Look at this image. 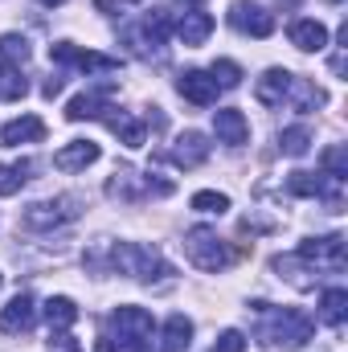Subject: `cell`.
<instances>
[{
	"label": "cell",
	"instance_id": "8d00e7d4",
	"mask_svg": "<svg viewBox=\"0 0 348 352\" xmlns=\"http://www.w3.org/2000/svg\"><path fill=\"white\" fill-rule=\"evenodd\" d=\"M287 4H295V0H287Z\"/></svg>",
	"mask_w": 348,
	"mask_h": 352
},
{
	"label": "cell",
	"instance_id": "f546056e",
	"mask_svg": "<svg viewBox=\"0 0 348 352\" xmlns=\"http://www.w3.org/2000/svg\"><path fill=\"white\" fill-rule=\"evenodd\" d=\"M324 176H332V180H340V184H345V176H348V152H345V144H332V148L324 152Z\"/></svg>",
	"mask_w": 348,
	"mask_h": 352
},
{
	"label": "cell",
	"instance_id": "e575fe53",
	"mask_svg": "<svg viewBox=\"0 0 348 352\" xmlns=\"http://www.w3.org/2000/svg\"><path fill=\"white\" fill-rule=\"evenodd\" d=\"M180 4H193V8H197V4H201V0H180Z\"/></svg>",
	"mask_w": 348,
	"mask_h": 352
},
{
	"label": "cell",
	"instance_id": "9a60e30c",
	"mask_svg": "<svg viewBox=\"0 0 348 352\" xmlns=\"http://www.w3.org/2000/svg\"><path fill=\"white\" fill-rule=\"evenodd\" d=\"M254 94H259L262 107H283V98L291 94V74L279 70V66H270L259 82H254Z\"/></svg>",
	"mask_w": 348,
	"mask_h": 352
},
{
	"label": "cell",
	"instance_id": "d6986e66",
	"mask_svg": "<svg viewBox=\"0 0 348 352\" xmlns=\"http://www.w3.org/2000/svg\"><path fill=\"white\" fill-rule=\"evenodd\" d=\"M111 107H107V98H102V90H87V94H74L70 102H66V119L70 123H83V119H102Z\"/></svg>",
	"mask_w": 348,
	"mask_h": 352
},
{
	"label": "cell",
	"instance_id": "ba28073f",
	"mask_svg": "<svg viewBox=\"0 0 348 352\" xmlns=\"http://www.w3.org/2000/svg\"><path fill=\"white\" fill-rule=\"evenodd\" d=\"M213 131H217V140L230 144V148H242V144L250 140V123H246V115L234 111V107L213 111Z\"/></svg>",
	"mask_w": 348,
	"mask_h": 352
},
{
	"label": "cell",
	"instance_id": "52a82bcc",
	"mask_svg": "<svg viewBox=\"0 0 348 352\" xmlns=\"http://www.w3.org/2000/svg\"><path fill=\"white\" fill-rule=\"evenodd\" d=\"M176 90H180L188 102H197V107H213L221 87L213 82V74H209V70H184V74L176 78Z\"/></svg>",
	"mask_w": 348,
	"mask_h": 352
},
{
	"label": "cell",
	"instance_id": "e0dca14e",
	"mask_svg": "<svg viewBox=\"0 0 348 352\" xmlns=\"http://www.w3.org/2000/svg\"><path fill=\"white\" fill-rule=\"evenodd\" d=\"M299 258L345 266V238H340V234H328V238H320V242H303V246H299Z\"/></svg>",
	"mask_w": 348,
	"mask_h": 352
},
{
	"label": "cell",
	"instance_id": "ac0fdd59",
	"mask_svg": "<svg viewBox=\"0 0 348 352\" xmlns=\"http://www.w3.org/2000/svg\"><path fill=\"white\" fill-rule=\"evenodd\" d=\"M287 37H291V45L303 50V54H320V50L328 45V29H324L320 21H295V25L287 29Z\"/></svg>",
	"mask_w": 348,
	"mask_h": 352
},
{
	"label": "cell",
	"instance_id": "8992f818",
	"mask_svg": "<svg viewBox=\"0 0 348 352\" xmlns=\"http://www.w3.org/2000/svg\"><path fill=\"white\" fill-rule=\"evenodd\" d=\"M230 25H234L238 33H246V37H270V33H274V12H266L254 0H234Z\"/></svg>",
	"mask_w": 348,
	"mask_h": 352
},
{
	"label": "cell",
	"instance_id": "4dcf8cb0",
	"mask_svg": "<svg viewBox=\"0 0 348 352\" xmlns=\"http://www.w3.org/2000/svg\"><path fill=\"white\" fill-rule=\"evenodd\" d=\"M193 209H197V213H226V209H230V197L205 188V192H193Z\"/></svg>",
	"mask_w": 348,
	"mask_h": 352
},
{
	"label": "cell",
	"instance_id": "484cf974",
	"mask_svg": "<svg viewBox=\"0 0 348 352\" xmlns=\"http://www.w3.org/2000/svg\"><path fill=\"white\" fill-rule=\"evenodd\" d=\"M279 148H283V156H303V152L312 148V131H307L303 123H295V127H287V131L279 135Z\"/></svg>",
	"mask_w": 348,
	"mask_h": 352
},
{
	"label": "cell",
	"instance_id": "836d02e7",
	"mask_svg": "<svg viewBox=\"0 0 348 352\" xmlns=\"http://www.w3.org/2000/svg\"><path fill=\"white\" fill-rule=\"evenodd\" d=\"M62 87H66V78H50V82L41 87V94H45V98H54V94H62Z\"/></svg>",
	"mask_w": 348,
	"mask_h": 352
},
{
	"label": "cell",
	"instance_id": "8fae6325",
	"mask_svg": "<svg viewBox=\"0 0 348 352\" xmlns=\"http://www.w3.org/2000/svg\"><path fill=\"white\" fill-rule=\"evenodd\" d=\"M98 156H102L98 144H90V140H70L66 148H58L54 168H62V173H83V168H90Z\"/></svg>",
	"mask_w": 348,
	"mask_h": 352
},
{
	"label": "cell",
	"instance_id": "cb8c5ba5",
	"mask_svg": "<svg viewBox=\"0 0 348 352\" xmlns=\"http://www.w3.org/2000/svg\"><path fill=\"white\" fill-rule=\"evenodd\" d=\"M29 94V82H25V74H21V66H0V98H8V102H17V98H25Z\"/></svg>",
	"mask_w": 348,
	"mask_h": 352
},
{
	"label": "cell",
	"instance_id": "d590c367",
	"mask_svg": "<svg viewBox=\"0 0 348 352\" xmlns=\"http://www.w3.org/2000/svg\"><path fill=\"white\" fill-rule=\"evenodd\" d=\"M41 4H62V0H41Z\"/></svg>",
	"mask_w": 348,
	"mask_h": 352
},
{
	"label": "cell",
	"instance_id": "ffe728a7",
	"mask_svg": "<svg viewBox=\"0 0 348 352\" xmlns=\"http://www.w3.org/2000/svg\"><path fill=\"white\" fill-rule=\"evenodd\" d=\"M188 340H193V320L188 316H168L164 320V328H160V352H184L188 349Z\"/></svg>",
	"mask_w": 348,
	"mask_h": 352
},
{
	"label": "cell",
	"instance_id": "7402d4cb",
	"mask_svg": "<svg viewBox=\"0 0 348 352\" xmlns=\"http://www.w3.org/2000/svg\"><path fill=\"white\" fill-rule=\"evenodd\" d=\"M45 320H50V332H66V328L78 320V307H74V299H66V295H54V299L45 303Z\"/></svg>",
	"mask_w": 348,
	"mask_h": 352
},
{
	"label": "cell",
	"instance_id": "7a4b0ae2",
	"mask_svg": "<svg viewBox=\"0 0 348 352\" xmlns=\"http://www.w3.org/2000/svg\"><path fill=\"white\" fill-rule=\"evenodd\" d=\"M184 254H188V263L201 266V270H226V266H230L226 242H221L217 230H209V226H197V230L184 234Z\"/></svg>",
	"mask_w": 348,
	"mask_h": 352
},
{
	"label": "cell",
	"instance_id": "5bb4252c",
	"mask_svg": "<svg viewBox=\"0 0 348 352\" xmlns=\"http://www.w3.org/2000/svg\"><path fill=\"white\" fill-rule=\"evenodd\" d=\"M209 33H213V16H209V12H201V8H188V12L176 21V37H180L188 50L205 45V41H209Z\"/></svg>",
	"mask_w": 348,
	"mask_h": 352
},
{
	"label": "cell",
	"instance_id": "d4e9b609",
	"mask_svg": "<svg viewBox=\"0 0 348 352\" xmlns=\"http://www.w3.org/2000/svg\"><path fill=\"white\" fill-rule=\"evenodd\" d=\"M291 90H295V107H299V111H316V107L328 102V94L316 87V82H303V78H295V74H291Z\"/></svg>",
	"mask_w": 348,
	"mask_h": 352
},
{
	"label": "cell",
	"instance_id": "277c9868",
	"mask_svg": "<svg viewBox=\"0 0 348 352\" xmlns=\"http://www.w3.org/2000/svg\"><path fill=\"white\" fill-rule=\"evenodd\" d=\"M266 336H270L279 349H303V344L312 340V316H303V311H295V307H283V311H274Z\"/></svg>",
	"mask_w": 348,
	"mask_h": 352
},
{
	"label": "cell",
	"instance_id": "d6a6232c",
	"mask_svg": "<svg viewBox=\"0 0 348 352\" xmlns=\"http://www.w3.org/2000/svg\"><path fill=\"white\" fill-rule=\"evenodd\" d=\"M131 4H135V0H94V8H98V12H107V16H119V12H123V8H131Z\"/></svg>",
	"mask_w": 348,
	"mask_h": 352
},
{
	"label": "cell",
	"instance_id": "4316f807",
	"mask_svg": "<svg viewBox=\"0 0 348 352\" xmlns=\"http://www.w3.org/2000/svg\"><path fill=\"white\" fill-rule=\"evenodd\" d=\"M25 58H29V41H25L21 33H4V37H0V62L21 66Z\"/></svg>",
	"mask_w": 348,
	"mask_h": 352
},
{
	"label": "cell",
	"instance_id": "5b68a950",
	"mask_svg": "<svg viewBox=\"0 0 348 352\" xmlns=\"http://www.w3.org/2000/svg\"><path fill=\"white\" fill-rule=\"evenodd\" d=\"M78 217V201L74 197H54V201H37L25 209V226L29 230H58L66 221Z\"/></svg>",
	"mask_w": 348,
	"mask_h": 352
},
{
	"label": "cell",
	"instance_id": "9c48e42d",
	"mask_svg": "<svg viewBox=\"0 0 348 352\" xmlns=\"http://www.w3.org/2000/svg\"><path fill=\"white\" fill-rule=\"evenodd\" d=\"M33 320H37V307H33V295H17V299H8L4 303V311H0V332H8V336H17V332H29L33 328Z\"/></svg>",
	"mask_w": 348,
	"mask_h": 352
},
{
	"label": "cell",
	"instance_id": "30bf717a",
	"mask_svg": "<svg viewBox=\"0 0 348 352\" xmlns=\"http://www.w3.org/2000/svg\"><path fill=\"white\" fill-rule=\"evenodd\" d=\"M340 180H332V176H316V173H291L287 176V192H295V197H328L332 205L340 201Z\"/></svg>",
	"mask_w": 348,
	"mask_h": 352
},
{
	"label": "cell",
	"instance_id": "1f68e13d",
	"mask_svg": "<svg viewBox=\"0 0 348 352\" xmlns=\"http://www.w3.org/2000/svg\"><path fill=\"white\" fill-rule=\"evenodd\" d=\"M209 352H246V336H242L238 328H226V332L213 340V349Z\"/></svg>",
	"mask_w": 348,
	"mask_h": 352
},
{
	"label": "cell",
	"instance_id": "6da1fadb",
	"mask_svg": "<svg viewBox=\"0 0 348 352\" xmlns=\"http://www.w3.org/2000/svg\"><path fill=\"white\" fill-rule=\"evenodd\" d=\"M107 328V352H152V316L144 307H115Z\"/></svg>",
	"mask_w": 348,
	"mask_h": 352
},
{
	"label": "cell",
	"instance_id": "4fadbf2b",
	"mask_svg": "<svg viewBox=\"0 0 348 352\" xmlns=\"http://www.w3.org/2000/svg\"><path fill=\"white\" fill-rule=\"evenodd\" d=\"M45 135V123L37 115H21L12 123L0 127V148H21V144H37Z\"/></svg>",
	"mask_w": 348,
	"mask_h": 352
},
{
	"label": "cell",
	"instance_id": "3957f363",
	"mask_svg": "<svg viewBox=\"0 0 348 352\" xmlns=\"http://www.w3.org/2000/svg\"><path fill=\"white\" fill-rule=\"evenodd\" d=\"M115 266L123 270V274H131V278H144V283H152V278H160V274H168V263L160 258V250H152V246H115Z\"/></svg>",
	"mask_w": 348,
	"mask_h": 352
},
{
	"label": "cell",
	"instance_id": "44dd1931",
	"mask_svg": "<svg viewBox=\"0 0 348 352\" xmlns=\"http://www.w3.org/2000/svg\"><path fill=\"white\" fill-rule=\"evenodd\" d=\"M107 119V127L119 135V144H127V148H144V123L135 119V115H115V107H111V115H102Z\"/></svg>",
	"mask_w": 348,
	"mask_h": 352
},
{
	"label": "cell",
	"instance_id": "7c38bea8",
	"mask_svg": "<svg viewBox=\"0 0 348 352\" xmlns=\"http://www.w3.org/2000/svg\"><path fill=\"white\" fill-rule=\"evenodd\" d=\"M54 62H66V66H78V70H115L119 62L115 58H102V54H90V50H78L70 41H58L54 50Z\"/></svg>",
	"mask_w": 348,
	"mask_h": 352
},
{
	"label": "cell",
	"instance_id": "83f0119b",
	"mask_svg": "<svg viewBox=\"0 0 348 352\" xmlns=\"http://www.w3.org/2000/svg\"><path fill=\"white\" fill-rule=\"evenodd\" d=\"M25 180H29V164L25 160L21 164H0V197H12Z\"/></svg>",
	"mask_w": 348,
	"mask_h": 352
},
{
	"label": "cell",
	"instance_id": "2e32d148",
	"mask_svg": "<svg viewBox=\"0 0 348 352\" xmlns=\"http://www.w3.org/2000/svg\"><path fill=\"white\" fill-rule=\"evenodd\" d=\"M173 160L180 164V168H197V164H205V160H209V140H205L201 131H184V135L173 144Z\"/></svg>",
	"mask_w": 348,
	"mask_h": 352
},
{
	"label": "cell",
	"instance_id": "603a6c76",
	"mask_svg": "<svg viewBox=\"0 0 348 352\" xmlns=\"http://www.w3.org/2000/svg\"><path fill=\"white\" fill-rule=\"evenodd\" d=\"M320 316H324V324H332V328H340L348 316V291L345 287H328L324 291V299H320Z\"/></svg>",
	"mask_w": 348,
	"mask_h": 352
},
{
	"label": "cell",
	"instance_id": "f1b7e54d",
	"mask_svg": "<svg viewBox=\"0 0 348 352\" xmlns=\"http://www.w3.org/2000/svg\"><path fill=\"white\" fill-rule=\"evenodd\" d=\"M209 74H213V82H217L221 90H234L238 82H242V66H238V62H230V58H217Z\"/></svg>",
	"mask_w": 348,
	"mask_h": 352
}]
</instances>
